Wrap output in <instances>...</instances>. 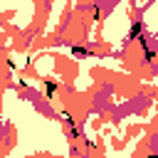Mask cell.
<instances>
[{
	"mask_svg": "<svg viewBox=\"0 0 158 158\" xmlns=\"http://www.w3.org/2000/svg\"><path fill=\"white\" fill-rule=\"evenodd\" d=\"M57 89V81H47V94H52Z\"/></svg>",
	"mask_w": 158,
	"mask_h": 158,
	"instance_id": "1",
	"label": "cell"
},
{
	"mask_svg": "<svg viewBox=\"0 0 158 158\" xmlns=\"http://www.w3.org/2000/svg\"><path fill=\"white\" fill-rule=\"evenodd\" d=\"M74 54H81V57H84V54H89V52H86L84 47H74Z\"/></svg>",
	"mask_w": 158,
	"mask_h": 158,
	"instance_id": "2",
	"label": "cell"
}]
</instances>
